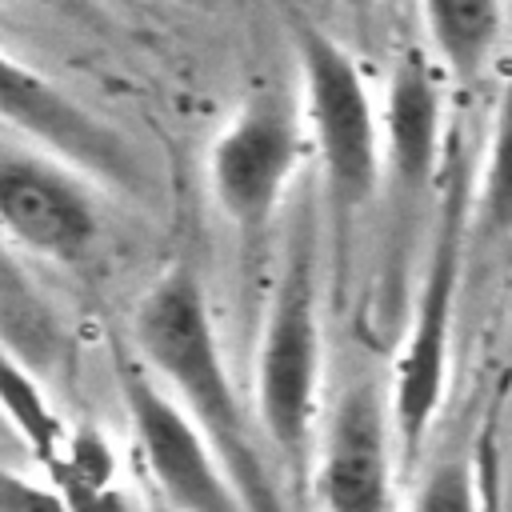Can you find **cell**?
<instances>
[{
    "label": "cell",
    "instance_id": "1",
    "mask_svg": "<svg viewBox=\"0 0 512 512\" xmlns=\"http://www.w3.org/2000/svg\"><path fill=\"white\" fill-rule=\"evenodd\" d=\"M132 352L200 424L252 512H292V496L264 448L256 416L224 356L200 268L180 256L156 272L128 320Z\"/></svg>",
    "mask_w": 512,
    "mask_h": 512
},
{
    "label": "cell",
    "instance_id": "2",
    "mask_svg": "<svg viewBox=\"0 0 512 512\" xmlns=\"http://www.w3.org/2000/svg\"><path fill=\"white\" fill-rule=\"evenodd\" d=\"M324 408V320H320V224L300 200L288 220L280 272L252 356V416L292 500L308 496Z\"/></svg>",
    "mask_w": 512,
    "mask_h": 512
},
{
    "label": "cell",
    "instance_id": "3",
    "mask_svg": "<svg viewBox=\"0 0 512 512\" xmlns=\"http://www.w3.org/2000/svg\"><path fill=\"white\" fill-rule=\"evenodd\" d=\"M468 188H472V180L464 176V140L452 128L448 160H444V176H440V200L432 212L420 280L412 288L404 340H400V352L392 364V384H388V416H392V440H396V460H400L404 480H412L416 464L424 460L432 424H436L448 384H452L460 284H464V260L472 252Z\"/></svg>",
    "mask_w": 512,
    "mask_h": 512
},
{
    "label": "cell",
    "instance_id": "4",
    "mask_svg": "<svg viewBox=\"0 0 512 512\" xmlns=\"http://www.w3.org/2000/svg\"><path fill=\"white\" fill-rule=\"evenodd\" d=\"M288 40L300 68L308 144L320 164L324 224L332 232L336 284H348L360 220L380 196L384 124L356 56L304 12H288Z\"/></svg>",
    "mask_w": 512,
    "mask_h": 512
},
{
    "label": "cell",
    "instance_id": "5",
    "mask_svg": "<svg viewBox=\"0 0 512 512\" xmlns=\"http://www.w3.org/2000/svg\"><path fill=\"white\" fill-rule=\"evenodd\" d=\"M308 148L300 92L280 80L256 84L212 136L208 188L244 248H260L268 236Z\"/></svg>",
    "mask_w": 512,
    "mask_h": 512
},
{
    "label": "cell",
    "instance_id": "6",
    "mask_svg": "<svg viewBox=\"0 0 512 512\" xmlns=\"http://www.w3.org/2000/svg\"><path fill=\"white\" fill-rule=\"evenodd\" d=\"M384 164H380V200H384V268L400 272L412 252V232L424 220L428 196L440 188L448 136L444 100L428 48L404 44L388 72L384 92Z\"/></svg>",
    "mask_w": 512,
    "mask_h": 512
},
{
    "label": "cell",
    "instance_id": "7",
    "mask_svg": "<svg viewBox=\"0 0 512 512\" xmlns=\"http://www.w3.org/2000/svg\"><path fill=\"white\" fill-rule=\"evenodd\" d=\"M112 372L136 456L164 504L176 512H252L212 440L144 368L132 344L116 352Z\"/></svg>",
    "mask_w": 512,
    "mask_h": 512
},
{
    "label": "cell",
    "instance_id": "8",
    "mask_svg": "<svg viewBox=\"0 0 512 512\" xmlns=\"http://www.w3.org/2000/svg\"><path fill=\"white\" fill-rule=\"evenodd\" d=\"M88 180L56 152H0V232L48 264H88L104 228Z\"/></svg>",
    "mask_w": 512,
    "mask_h": 512
},
{
    "label": "cell",
    "instance_id": "9",
    "mask_svg": "<svg viewBox=\"0 0 512 512\" xmlns=\"http://www.w3.org/2000/svg\"><path fill=\"white\" fill-rule=\"evenodd\" d=\"M396 440L388 392L356 380L320 428L308 500L316 512H396Z\"/></svg>",
    "mask_w": 512,
    "mask_h": 512
},
{
    "label": "cell",
    "instance_id": "10",
    "mask_svg": "<svg viewBox=\"0 0 512 512\" xmlns=\"http://www.w3.org/2000/svg\"><path fill=\"white\" fill-rule=\"evenodd\" d=\"M0 124L24 132L44 152H56L92 180L128 192L140 188V164L128 140L112 124L92 116L84 104H76L64 88L44 80L36 68L8 56L4 48H0Z\"/></svg>",
    "mask_w": 512,
    "mask_h": 512
},
{
    "label": "cell",
    "instance_id": "11",
    "mask_svg": "<svg viewBox=\"0 0 512 512\" xmlns=\"http://www.w3.org/2000/svg\"><path fill=\"white\" fill-rule=\"evenodd\" d=\"M468 240L476 252L512 240V76L496 96L488 144L468 188Z\"/></svg>",
    "mask_w": 512,
    "mask_h": 512
},
{
    "label": "cell",
    "instance_id": "12",
    "mask_svg": "<svg viewBox=\"0 0 512 512\" xmlns=\"http://www.w3.org/2000/svg\"><path fill=\"white\" fill-rule=\"evenodd\" d=\"M420 12L444 72L460 84L480 80L500 48V32H504L500 0H420Z\"/></svg>",
    "mask_w": 512,
    "mask_h": 512
},
{
    "label": "cell",
    "instance_id": "13",
    "mask_svg": "<svg viewBox=\"0 0 512 512\" xmlns=\"http://www.w3.org/2000/svg\"><path fill=\"white\" fill-rule=\"evenodd\" d=\"M0 416L20 436L28 456L52 476L56 464L64 460V452H68L72 428L52 408L44 384L36 380V372L28 368L20 348L12 340H4V336H0Z\"/></svg>",
    "mask_w": 512,
    "mask_h": 512
},
{
    "label": "cell",
    "instance_id": "14",
    "mask_svg": "<svg viewBox=\"0 0 512 512\" xmlns=\"http://www.w3.org/2000/svg\"><path fill=\"white\" fill-rule=\"evenodd\" d=\"M404 512H480L472 436H456L436 452H424L412 472V496Z\"/></svg>",
    "mask_w": 512,
    "mask_h": 512
},
{
    "label": "cell",
    "instance_id": "15",
    "mask_svg": "<svg viewBox=\"0 0 512 512\" xmlns=\"http://www.w3.org/2000/svg\"><path fill=\"white\" fill-rule=\"evenodd\" d=\"M476 480H480V512H504V456H500V432H496V408L480 416L476 432Z\"/></svg>",
    "mask_w": 512,
    "mask_h": 512
},
{
    "label": "cell",
    "instance_id": "16",
    "mask_svg": "<svg viewBox=\"0 0 512 512\" xmlns=\"http://www.w3.org/2000/svg\"><path fill=\"white\" fill-rule=\"evenodd\" d=\"M0 512H68L56 488H36L0 468Z\"/></svg>",
    "mask_w": 512,
    "mask_h": 512
},
{
    "label": "cell",
    "instance_id": "17",
    "mask_svg": "<svg viewBox=\"0 0 512 512\" xmlns=\"http://www.w3.org/2000/svg\"><path fill=\"white\" fill-rule=\"evenodd\" d=\"M344 8H348V16L356 20V28H368L372 24V8H376V0H340Z\"/></svg>",
    "mask_w": 512,
    "mask_h": 512
}]
</instances>
